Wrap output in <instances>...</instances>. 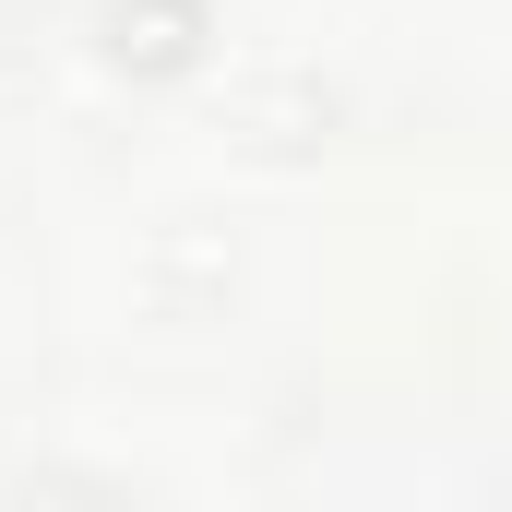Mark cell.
Returning a JSON list of instances; mask_svg holds the SVG:
<instances>
[{
	"label": "cell",
	"instance_id": "6da1fadb",
	"mask_svg": "<svg viewBox=\"0 0 512 512\" xmlns=\"http://www.w3.org/2000/svg\"><path fill=\"white\" fill-rule=\"evenodd\" d=\"M108 60L120 72H191L203 60V0H108Z\"/></svg>",
	"mask_w": 512,
	"mask_h": 512
}]
</instances>
